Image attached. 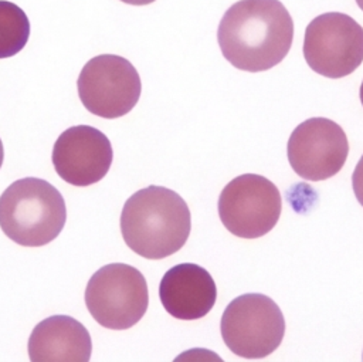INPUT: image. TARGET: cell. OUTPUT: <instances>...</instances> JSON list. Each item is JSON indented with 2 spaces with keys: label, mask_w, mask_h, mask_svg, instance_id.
<instances>
[{
  "label": "cell",
  "mask_w": 363,
  "mask_h": 362,
  "mask_svg": "<svg viewBox=\"0 0 363 362\" xmlns=\"http://www.w3.org/2000/svg\"><path fill=\"white\" fill-rule=\"evenodd\" d=\"M356 3H357V6L360 7V10L363 11V0H356Z\"/></svg>",
  "instance_id": "18"
},
{
  "label": "cell",
  "mask_w": 363,
  "mask_h": 362,
  "mask_svg": "<svg viewBox=\"0 0 363 362\" xmlns=\"http://www.w3.org/2000/svg\"><path fill=\"white\" fill-rule=\"evenodd\" d=\"M30 37V20L17 4L0 0V58L20 53Z\"/></svg>",
  "instance_id": "13"
},
{
  "label": "cell",
  "mask_w": 363,
  "mask_h": 362,
  "mask_svg": "<svg viewBox=\"0 0 363 362\" xmlns=\"http://www.w3.org/2000/svg\"><path fill=\"white\" fill-rule=\"evenodd\" d=\"M65 220L62 194L44 179H18L0 196V227L20 246L48 244L61 233Z\"/></svg>",
  "instance_id": "3"
},
{
  "label": "cell",
  "mask_w": 363,
  "mask_h": 362,
  "mask_svg": "<svg viewBox=\"0 0 363 362\" xmlns=\"http://www.w3.org/2000/svg\"><path fill=\"white\" fill-rule=\"evenodd\" d=\"M191 229L190 210L184 199L163 186H147L135 192L123 204L121 233L136 254L160 260L179 251Z\"/></svg>",
  "instance_id": "2"
},
{
  "label": "cell",
  "mask_w": 363,
  "mask_h": 362,
  "mask_svg": "<svg viewBox=\"0 0 363 362\" xmlns=\"http://www.w3.org/2000/svg\"><path fill=\"white\" fill-rule=\"evenodd\" d=\"M3 159H4V149H3V143H1V139H0V168H1Z\"/></svg>",
  "instance_id": "16"
},
{
  "label": "cell",
  "mask_w": 363,
  "mask_h": 362,
  "mask_svg": "<svg viewBox=\"0 0 363 362\" xmlns=\"http://www.w3.org/2000/svg\"><path fill=\"white\" fill-rule=\"evenodd\" d=\"M27 348L33 362H86L92 342L79 321L68 315H52L34 327Z\"/></svg>",
  "instance_id": "12"
},
{
  "label": "cell",
  "mask_w": 363,
  "mask_h": 362,
  "mask_svg": "<svg viewBox=\"0 0 363 362\" xmlns=\"http://www.w3.org/2000/svg\"><path fill=\"white\" fill-rule=\"evenodd\" d=\"M303 57L328 78H343L363 62V27L345 13H323L305 30Z\"/></svg>",
  "instance_id": "7"
},
{
  "label": "cell",
  "mask_w": 363,
  "mask_h": 362,
  "mask_svg": "<svg viewBox=\"0 0 363 362\" xmlns=\"http://www.w3.org/2000/svg\"><path fill=\"white\" fill-rule=\"evenodd\" d=\"M77 87L82 105L91 114L106 119L130 112L142 92L136 68L115 54L91 58L81 70Z\"/></svg>",
  "instance_id": "8"
},
{
  "label": "cell",
  "mask_w": 363,
  "mask_h": 362,
  "mask_svg": "<svg viewBox=\"0 0 363 362\" xmlns=\"http://www.w3.org/2000/svg\"><path fill=\"white\" fill-rule=\"evenodd\" d=\"M113 152L99 129L77 125L65 129L55 141L51 160L58 176L74 186L99 182L109 170Z\"/></svg>",
  "instance_id": "10"
},
{
  "label": "cell",
  "mask_w": 363,
  "mask_h": 362,
  "mask_svg": "<svg viewBox=\"0 0 363 362\" xmlns=\"http://www.w3.org/2000/svg\"><path fill=\"white\" fill-rule=\"evenodd\" d=\"M159 297L164 309L177 319H200L216 304L217 287L210 273L193 263L169 268L162 277Z\"/></svg>",
  "instance_id": "11"
},
{
  "label": "cell",
  "mask_w": 363,
  "mask_h": 362,
  "mask_svg": "<svg viewBox=\"0 0 363 362\" xmlns=\"http://www.w3.org/2000/svg\"><path fill=\"white\" fill-rule=\"evenodd\" d=\"M352 186H353V192L357 202L363 206V155L357 162L354 172L352 175Z\"/></svg>",
  "instance_id": "14"
},
{
  "label": "cell",
  "mask_w": 363,
  "mask_h": 362,
  "mask_svg": "<svg viewBox=\"0 0 363 362\" xmlns=\"http://www.w3.org/2000/svg\"><path fill=\"white\" fill-rule=\"evenodd\" d=\"M286 153L296 175L305 180L319 182L340 172L349 153V142L335 121L309 118L292 131Z\"/></svg>",
  "instance_id": "9"
},
{
  "label": "cell",
  "mask_w": 363,
  "mask_h": 362,
  "mask_svg": "<svg viewBox=\"0 0 363 362\" xmlns=\"http://www.w3.org/2000/svg\"><path fill=\"white\" fill-rule=\"evenodd\" d=\"M85 304L99 325L108 329H128L139 322L147 309L146 280L129 264H106L89 278Z\"/></svg>",
  "instance_id": "5"
},
{
  "label": "cell",
  "mask_w": 363,
  "mask_h": 362,
  "mask_svg": "<svg viewBox=\"0 0 363 362\" xmlns=\"http://www.w3.org/2000/svg\"><path fill=\"white\" fill-rule=\"evenodd\" d=\"M121 1L128 3V4H133V6H145V4L153 3L155 0H121Z\"/></svg>",
  "instance_id": "15"
},
{
  "label": "cell",
  "mask_w": 363,
  "mask_h": 362,
  "mask_svg": "<svg viewBox=\"0 0 363 362\" xmlns=\"http://www.w3.org/2000/svg\"><path fill=\"white\" fill-rule=\"evenodd\" d=\"M294 21L278 0H240L223 16L217 40L235 68L259 72L279 64L292 45Z\"/></svg>",
  "instance_id": "1"
},
{
  "label": "cell",
  "mask_w": 363,
  "mask_h": 362,
  "mask_svg": "<svg viewBox=\"0 0 363 362\" xmlns=\"http://www.w3.org/2000/svg\"><path fill=\"white\" fill-rule=\"evenodd\" d=\"M360 102L363 105V81H362V85H360Z\"/></svg>",
  "instance_id": "17"
},
{
  "label": "cell",
  "mask_w": 363,
  "mask_h": 362,
  "mask_svg": "<svg viewBox=\"0 0 363 362\" xmlns=\"http://www.w3.org/2000/svg\"><path fill=\"white\" fill-rule=\"evenodd\" d=\"M220 329L224 344L233 353L261 359L271 355L282 342L285 318L272 298L248 292L225 307Z\"/></svg>",
  "instance_id": "4"
},
{
  "label": "cell",
  "mask_w": 363,
  "mask_h": 362,
  "mask_svg": "<svg viewBox=\"0 0 363 362\" xmlns=\"http://www.w3.org/2000/svg\"><path fill=\"white\" fill-rule=\"evenodd\" d=\"M282 209L278 187L267 177L244 173L225 185L218 197V216L237 237L257 238L271 231Z\"/></svg>",
  "instance_id": "6"
}]
</instances>
